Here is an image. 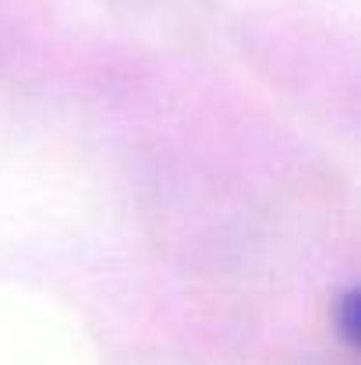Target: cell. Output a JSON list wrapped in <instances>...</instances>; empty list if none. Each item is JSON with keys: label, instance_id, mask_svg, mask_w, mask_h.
Segmentation results:
<instances>
[{"label": "cell", "instance_id": "1", "mask_svg": "<svg viewBox=\"0 0 361 365\" xmlns=\"http://www.w3.org/2000/svg\"><path fill=\"white\" fill-rule=\"evenodd\" d=\"M340 334L355 344L358 341V327H361V312H358V291H347L340 302H337V312H333Z\"/></svg>", "mask_w": 361, "mask_h": 365}]
</instances>
